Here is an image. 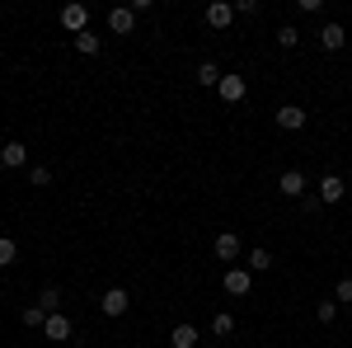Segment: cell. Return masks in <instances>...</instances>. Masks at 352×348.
Returning a JSON list of instances; mask_svg holds the SVG:
<instances>
[{
    "label": "cell",
    "instance_id": "obj_1",
    "mask_svg": "<svg viewBox=\"0 0 352 348\" xmlns=\"http://www.w3.org/2000/svg\"><path fill=\"white\" fill-rule=\"evenodd\" d=\"M226 292L230 296H249L254 292V273H249V268H230V273H226Z\"/></svg>",
    "mask_w": 352,
    "mask_h": 348
},
{
    "label": "cell",
    "instance_id": "obj_2",
    "mask_svg": "<svg viewBox=\"0 0 352 348\" xmlns=\"http://www.w3.org/2000/svg\"><path fill=\"white\" fill-rule=\"evenodd\" d=\"M99 306H104V316H113V320H118V316H127V306H132V301H127V287H109Z\"/></svg>",
    "mask_w": 352,
    "mask_h": 348
},
{
    "label": "cell",
    "instance_id": "obj_3",
    "mask_svg": "<svg viewBox=\"0 0 352 348\" xmlns=\"http://www.w3.org/2000/svg\"><path fill=\"white\" fill-rule=\"evenodd\" d=\"M277 193H282V198H305V174H300V170H282Z\"/></svg>",
    "mask_w": 352,
    "mask_h": 348
},
{
    "label": "cell",
    "instance_id": "obj_4",
    "mask_svg": "<svg viewBox=\"0 0 352 348\" xmlns=\"http://www.w3.org/2000/svg\"><path fill=\"white\" fill-rule=\"evenodd\" d=\"M277 127H282V132H300V127H305V108L282 104L277 108Z\"/></svg>",
    "mask_w": 352,
    "mask_h": 348
},
{
    "label": "cell",
    "instance_id": "obj_5",
    "mask_svg": "<svg viewBox=\"0 0 352 348\" xmlns=\"http://www.w3.org/2000/svg\"><path fill=\"white\" fill-rule=\"evenodd\" d=\"M0 165H5V170L28 165V146H24V141H5V146H0Z\"/></svg>",
    "mask_w": 352,
    "mask_h": 348
},
{
    "label": "cell",
    "instance_id": "obj_6",
    "mask_svg": "<svg viewBox=\"0 0 352 348\" xmlns=\"http://www.w3.org/2000/svg\"><path fill=\"white\" fill-rule=\"evenodd\" d=\"M221 99H226V104H240L244 94H249V85H244V76H221Z\"/></svg>",
    "mask_w": 352,
    "mask_h": 348
},
{
    "label": "cell",
    "instance_id": "obj_7",
    "mask_svg": "<svg viewBox=\"0 0 352 348\" xmlns=\"http://www.w3.org/2000/svg\"><path fill=\"white\" fill-rule=\"evenodd\" d=\"M109 28H113V33H132V28H136V10H132V5L109 10Z\"/></svg>",
    "mask_w": 352,
    "mask_h": 348
},
{
    "label": "cell",
    "instance_id": "obj_8",
    "mask_svg": "<svg viewBox=\"0 0 352 348\" xmlns=\"http://www.w3.org/2000/svg\"><path fill=\"white\" fill-rule=\"evenodd\" d=\"M61 24L71 28V33H85V28H89V10H85V5H66V10H61Z\"/></svg>",
    "mask_w": 352,
    "mask_h": 348
},
{
    "label": "cell",
    "instance_id": "obj_9",
    "mask_svg": "<svg viewBox=\"0 0 352 348\" xmlns=\"http://www.w3.org/2000/svg\"><path fill=\"white\" fill-rule=\"evenodd\" d=\"M343 43H348V33H343V24H324V28H320V48H324V52H338Z\"/></svg>",
    "mask_w": 352,
    "mask_h": 348
},
{
    "label": "cell",
    "instance_id": "obj_10",
    "mask_svg": "<svg viewBox=\"0 0 352 348\" xmlns=\"http://www.w3.org/2000/svg\"><path fill=\"white\" fill-rule=\"evenodd\" d=\"M343 193H348V184H343L338 174H324V179H320V203H338Z\"/></svg>",
    "mask_w": 352,
    "mask_h": 348
},
{
    "label": "cell",
    "instance_id": "obj_11",
    "mask_svg": "<svg viewBox=\"0 0 352 348\" xmlns=\"http://www.w3.org/2000/svg\"><path fill=\"white\" fill-rule=\"evenodd\" d=\"M235 19V5H226V0H217V5H207V24L212 28H226Z\"/></svg>",
    "mask_w": 352,
    "mask_h": 348
},
{
    "label": "cell",
    "instance_id": "obj_12",
    "mask_svg": "<svg viewBox=\"0 0 352 348\" xmlns=\"http://www.w3.org/2000/svg\"><path fill=\"white\" fill-rule=\"evenodd\" d=\"M217 259H240V236H235V231L217 236Z\"/></svg>",
    "mask_w": 352,
    "mask_h": 348
},
{
    "label": "cell",
    "instance_id": "obj_13",
    "mask_svg": "<svg viewBox=\"0 0 352 348\" xmlns=\"http://www.w3.org/2000/svg\"><path fill=\"white\" fill-rule=\"evenodd\" d=\"M197 339H202V334H197L192 325H174V334H169V344H174V348H197Z\"/></svg>",
    "mask_w": 352,
    "mask_h": 348
},
{
    "label": "cell",
    "instance_id": "obj_14",
    "mask_svg": "<svg viewBox=\"0 0 352 348\" xmlns=\"http://www.w3.org/2000/svg\"><path fill=\"white\" fill-rule=\"evenodd\" d=\"M43 329H47V339H71V320H66V316H61V311H52V316H47V325H43Z\"/></svg>",
    "mask_w": 352,
    "mask_h": 348
},
{
    "label": "cell",
    "instance_id": "obj_15",
    "mask_svg": "<svg viewBox=\"0 0 352 348\" xmlns=\"http://www.w3.org/2000/svg\"><path fill=\"white\" fill-rule=\"evenodd\" d=\"M76 52H85V57H94V52H99V38H94L89 28H85V33H76Z\"/></svg>",
    "mask_w": 352,
    "mask_h": 348
},
{
    "label": "cell",
    "instance_id": "obj_16",
    "mask_svg": "<svg viewBox=\"0 0 352 348\" xmlns=\"http://www.w3.org/2000/svg\"><path fill=\"white\" fill-rule=\"evenodd\" d=\"M268 268H272L268 249H254V254H249V273H268Z\"/></svg>",
    "mask_w": 352,
    "mask_h": 348
},
{
    "label": "cell",
    "instance_id": "obj_17",
    "mask_svg": "<svg viewBox=\"0 0 352 348\" xmlns=\"http://www.w3.org/2000/svg\"><path fill=\"white\" fill-rule=\"evenodd\" d=\"M38 306H43L47 316H52L56 306H61V292H56V287H43V292H38Z\"/></svg>",
    "mask_w": 352,
    "mask_h": 348
},
{
    "label": "cell",
    "instance_id": "obj_18",
    "mask_svg": "<svg viewBox=\"0 0 352 348\" xmlns=\"http://www.w3.org/2000/svg\"><path fill=\"white\" fill-rule=\"evenodd\" d=\"M197 81L202 85H221V71L212 66V61H202V66H197Z\"/></svg>",
    "mask_w": 352,
    "mask_h": 348
},
{
    "label": "cell",
    "instance_id": "obj_19",
    "mask_svg": "<svg viewBox=\"0 0 352 348\" xmlns=\"http://www.w3.org/2000/svg\"><path fill=\"white\" fill-rule=\"evenodd\" d=\"M24 325L33 329V325H47V311L43 306H24Z\"/></svg>",
    "mask_w": 352,
    "mask_h": 348
},
{
    "label": "cell",
    "instance_id": "obj_20",
    "mask_svg": "<svg viewBox=\"0 0 352 348\" xmlns=\"http://www.w3.org/2000/svg\"><path fill=\"white\" fill-rule=\"evenodd\" d=\"M47 179H52V170H47V165H33V170H28V184H33V188H43Z\"/></svg>",
    "mask_w": 352,
    "mask_h": 348
},
{
    "label": "cell",
    "instance_id": "obj_21",
    "mask_svg": "<svg viewBox=\"0 0 352 348\" xmlns=\"http://www.w3.org/2000/svg\"><path fill=\"white\" fill-rule=\"evenodd\" d=\"M315 316H320V325H329L333 316H338V301H320V306H315Z\"/></svg>",
    "mask_w": 352,
    "mask_h": 348
},
{
    "label": "cell",
    "instance_id": "obj_22",
    "mask_svg": "<svg viewBox=\"0 0 352 348\" xmlns=\"http://www.w3.org/2000/svg\"><path fill=\"white\" fill-rule=\"evenodd\" d=\"M0 264H14V240L10 236H0Z\"/></svg>",
    "mask_w": 352,
    "mask_h": 348
},
{
    "label": "cell",
    "instance_id": "obj_23",
    "mask_svg": "<svg viewBox=\"0 0 352 348\" xmlns=\"http://www.w3.org/2000/svg\"><path fill=\"white\" fill-rule=\"evenodd\" d=\"M230 329H235L230 316H217V320H212V334H230Z\"/></svg>",
    "mask_w": 352,
    "mask_h": 348
},
{
    "label": "cell",
    "instance_id": "obj_24",
    "mask_svg": "<svg viewBox=\"0 0 352 348\" xmlns=\"http://www.w3.org/2000/svg\"><path fill=\"white\" fill-rule=\"evenodd\" d=\"M277 43H282V48H296L300 33H296V28H282V33H277Z\"/></svg>",
    "mask_w": 352,
    "mask_h": 348
},
{
    "label": "cell",
    "instance_id": "obj_25",
    "mask_svg": "<svg viewBox=\"0 0 352 348\" xmlns=\"http://www.w3.org/2000/svg\"><path fill=\"white\" fill-rule=\"evenodd\" d=\"M300 5V14H320V10H324V0H296Z\"/></svg>",
    "mask_w": 352,
    "mask_h": 348
},
{
    "label": "cell",
    "instance_id": "obj_26",
    "mask_svg": "<svg viewBox=\"0 0 352 348\" xmlns=\"http://www.w3.org/2000/svg\"><path fill=\"white\" fill-rule=\"evenodd\" d=\"M338 301H352V278H343V283H338Z\"/></svg>",
    "mask_w": 352,
    "mask_h": 348
}]
</instances>
